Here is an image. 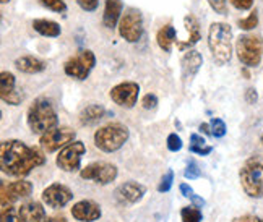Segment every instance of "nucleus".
<instances>
[{"label":"nucleus","instance_id":"16","mask_svg":"<svg viewBox=\"0 0 263 222\" xmlns=\"http://www.w3.org/2000/svg\"><path fill=\"white\" fill-rule=\"evenodd\" d=\"M16 79L15 75L10 72L0 73V97L8 106H20L22 103V94H18L15 91Z\"/></svg>","mask_w":263,"mask_h":222},{"label":"nucleus","instance_id":"6","mask_svg":"<svg viewBox=\"0 0 263 222\" xmlns=\"http://www.w3.org/2000/svg\"><path fill=\"white\" fill-rule=\"evenodd\" d=\"M239 178L246 195L250 198H263V163L258 159H249L240 167Z\"/></svg>","mask_w":263,"mask_h":222},{"label":"nucleus","instance_id":"10","mask_svg":"<svg viewBox=\"0 0 263 222\" xmlns=\"http://www.w3.org/2000/svg\"><path fill=\"white\" fill-rule=\"evenodd\" d=\"M119 170L117 166L110 164V163H91L86 167L80 170V177L83 180L95 181L99 185H109L117 178Z\"/></svg>","mask_w":263,"mask_h":222},{"label":"nucleus","instance_id":"34","mask_svg":"<svg viewBox=\"0 0 263 222\" xmlns=\"http://www.w3.org/2000/svg\"><path fill=\"white\" fill-rule=\"evenodd\" d=\"M208 5L218 15H226L228 13V0H208Z\"/></svg>","mask_w":263,"mask_h":222},{"label":"nucleus","instance_id":"12","mask_svg":"<svg viewBox=\"0 0 263 222\" xmlns=\"http://www.w3.org/2000/svg\"><path fill=\"white\" fill-rule=\"evenodd\" d=\"M138 94H140V86L135 82H122L112 89L109 91V97L112 99V103L119 107L132 109L138 103Z\"/></svg>","mask_w":263,"mask_h":222},{"label":"nucleus","instance_id":"21","mask_svg":"<svg viewBox=\"0 0 263 222\" xmlns=\"http://www.w3.org/2000/svg\"><path fill=\"white\" fill-rule=\"evenodd\" d=\"M15 68L22 73H28V75H36L41 73L47 68V64L43 58L34 57V55H22L15 60Z\"/></svg>","mask_w":263,"mask_h":222},{"label":"nucleus","instance_id":"14","mask_svg":"<svg viewBox=\"0 0 263 222\" xmlns=\"http://www.w3.org/2000/svg\"><path fill=\"white\" fill-rule=\"evenodd\" d=\"M201 65H203V57L195 49H189L180 60V78H182V86L187 89L197 73L200 72Z\"/></svg>","mask_w":263,"mask_h":222},{"label":"nucleus","instance_id":"35","mask_svg":"<svg viewBox=\"0 0 263 222\" xmlns=\"http://www.w3.org/2000/svg\"><path fill=\"white\" fill-rule=\"evenodd\" d=\"M158 106V96L156 94H145L143 97H141V107L146 109V110H151V109H156Z\"/></svg>","mask_w":263,"mask_h":222},{"label":"nucleus","instance_id":"11","mask_svg":"<svg viewBox=\"0 0 263 222\" xmlns=\"http://www.w3.org/2000/svg\"><path fill=\"white\" fill-rule=\"evenodd\" d=\"M75 136H77L75 130H72L70 127H55L52 130H49L47 133L41 135L39 145H41V148L46 153H55L57 149L75 141Z\"/></svg>","mask_w":263,"mask_h":222},{"label":"nucleus","instance_id":"5","mask_svg":"<svg viewBox=\"0 0 263 222\" xmlns=\"http://www.w3.org/2000/svg\"><path fill=\"white\" fill-rule=\"evenodd\" d=\"M236 55L244 67H258L263 58V37L258 34H240L236 39Z\"/></svg>","mask_w":263,"mask_h":222},{"label":"nucleus","instance_id":"15","mask_svg":"<svg viewBox=\"0 0 263 222\" xmlns=\"http://www.w3.org/2000/svg\"><path fill=\"white\" fill-rule=\"evenodd\" d=\"M43 203L47 205L49 208H64L67 206L70 201L73 199V191L70 190L67 185L62 184H50L47 188L43 190V195H41Z\"/></svg>","mask_w":263,"mask_h":222},{"label":"nucleus","instance_id":"44","mask_svg":"<svg viewBox=\"0 0 263 222\" xmlns=\"http://www.w3.org/2000/svg\"><path fill=\"white\" fill-rule=\"evenodd\" d=\"M44 222H67L65 216H52V217H46Z\"/></svg>","mask_w":263,"mask_h":222},{"label":"nucleus","instance_id":"46","mask_svg":"<svg viewBox=\"0 0 263 222\" xmlns=\"http://www.w3.org/2000/svg\"><path fill=\"white\" fill-rule=\"evenodd\" d=\"M247 68H249V67H244V68H242V75L246 76V79H250V72H249Z\"/></svg>","mask_w":263,"mask_h":222},{"label":"nucleus","instance_id":"18","mask_svg":"<svg viewBox=\"0 0 263 222\" xmlns=\"http://www.w3.org/2000/svg\"><path fill=\"white\" fill-rule=\"evenodd\" d=\"M184 26L187 29V39L185 41H176L177 49L179 50H187V49H194V46L201 39V33H200V23L195 15L189 13L184 18Z\"/></svg>","mask_w":263,"mask_h":222},{"label":"nucleus","instance_id":"27","mask_svg":"<svg viewBox=\"0 0 263 222\" xmlns=\"http://www.w3.org/2000/svg\"><path fill=\"white\" fill-rule=\"evenodd\" d=\"M182 222H201L203 220V214H201L200 208L197 206H185L180 211Z\"/></svg>","mask_w":263,"mask_h":222},{"label":"nucleus","instance_id":"13","mask_svg":"<svg viewBox=\"0 0 263 222\" xmlns=\"http://www.w3.org/2000/svg\"><path fill=\"white\" fill-rule=\"evenodd\" d=\"M0 188H2V196H0L2 198V206L13 205L20 199L29 198L33 193V184L28 180H16V181H12V184L2 181Z\"/></svg>","mask_w":263,"mask_h":222},{"label":"nucleus","instance_id":"22","mask_svg":"<svg viewBox=\"0 0 263 222\" xmlns=\"http://www.w3.org/2000/svg\"><path fill=\"white\" fill-rule=\"evenodd\" d=\"M20 214L26 222H44L46 220V209L39 201H28L18 208Z\"/></svg>","mask_w":263,"mask_h":222},{"label":"nucleus","instance_id":"3","mask_svg":"<svg viewBox=\"0 0 263 222\" xmlns=\"http://www.w3.org/2000/svg\"><path fill=\"white\" fill-rule=\"evenodd\" d=\"M26 122L29 130L34 135H44L49 130L59 127V115L52 103L47 97H37L33 100V104L29 106L26 114Z\"/></svg>","mask_w":263,"mask_h":222},{"label":"nucleus","instance_id":"37","mask_svg":"<svg viewBox=\"0 0 263 222\" xmlns=\"http://www.w3.org/2000/svg\"><path fill=\"white\" fill-rule=\"evenodd\" d=\"M77 4L85 12H95L99 7V0H77Z\"/></svg>","mask_w":263,"mask_h":222},{"label":"nucleus","instance_id":"2","mask_svg":"<svg viewBox=\"0 0 263 222\" xmlns=\"http://www.w3.org/2000/svg\"><path fill=\"white\" fill-rule=\"evenodd\" d=\"M208 49L215 64L224 67L232 58V28L224 22H215L208 28Z\"/></svg>","mask_w":263,"mask_h":222},{"label":"nucleus","instance_id":"20","mask_svg":"<svg viewBox=\"0 0 263 222\" xmlns=\"http://www.w3.org/2000/svg\"><path fill=\"white\" fill-rule=\"evenodd\" d=\"M122 15H124V2L122 0H106L104 13H103V25L107 29L117 28Z\"/></svg>","mask_w":263,"mask_h":222},{"label":"nucleus","instance_id":"8","mask_svg":"<svg viewBox=\"0 0 263 222\" xmlns=\"http://www.w3.org/2000/svg\"><path fill=\"white\" fill-rule=\"evenodd\" d=\"M119 34L122 39H125L127 43L135 44L138 43L141 36H143L145 26H143V15L138 8H127L125 13L122 15L119 22Z\"/></svg>","mask_w":263,"mask_h":222},{"label":"nucleus","instance_id":"40","mask_svg":"<svg viewBox=\"0 0 263 222\" xmlns=\"http://www.w3.org/2000/svg\"><path fill=\"white\" fill-rule=\"evenodd\" d=\"M232 222H263V219L254 214H242L232 219Z\"/></svg>","mask_w":263,"mask_h":222},{"label":"nucleus","instance_id":"23","mask_svg":"<svg viewBox=\"0 0 263 222\" xmlns=\"http://www.w3.org/2000/svg\"><path fill=\"white\" fill-rule=\"evenodd\" d=\"M33 29L44 37H59L62 34V28L54 19H46V18H36L33 19Z\"/></svg>","mask_w":263,"mask_h":222},{"label":"nucleus","instance_id":"43","mask_svg":"<svg viewBox=\"0 0 263 222\" xmlns=\"http://www.w3.org/2000/svg\"><path fill=\"white\" fill-rule=\"evenodd\" d=\"M190 199L194 201V206H197V208H203V206H205V199H203V198H200V196H197V195H194Z\"/></svg>","mask_w":263,"mask_h":222},{"label":"nucleus","instance_id":"47","mask_svg":"<svg viewBox=\"0 0 263 222\" xmlns=\"http://www.w3.org/2000/svg\"><path fill=\"white\" fill-rule=\"evenodd\" d=\"M0 2H2V4H8V2H10V0H0Z\"/></svg>","mask_w":263,"mask_h":222},{"label":"nucleus","instance_id":"39","mask_svg":"<svg viewBox=\"0 0 263 222\" xmlns=\"http://www.w3.org/2000/svg\"><path fill=\"white\" fill-rule=\"evenodd\" d=\"M189 151L190 153H195V154H198V156H208L211 151H213V148L211 146H189Z\"/></svg>","mask_w":263,"mask_h":222},{"label":"nucleus","instance_id":"38","mask_svg":"<svg viewBox=\"0 0 263 222\" xmlns=\"http://www.w3.org/2000/svg\"><path fill=\"white\" fill-rule=\"evenodd\" d=\"M244 99H246V103L250 104V106L257 104V100H258V93H257V89H255V88H247V89H246V93H244Z\"/></svg>","mask_w":263,"mask_h":222},{"label":"nucleus","instance_id":"9","mask_svg":"<svg viewBox=\"0 0 263 222\" xmlns=\"http://www.w3.org/2000/svg\"><path fill=\"white\" fill-rule=\"evenodd\" d=\"M86 153V146L83 141H72L64 146L55 157V164L64 172H78L82 170V157Z\"/></svg>","mask_w":263,"mask_h":222},{"label":"nucleus","instance_id":"29","mask_svg":"<svg viewBox=\"0 0 263 222\" xmlns=\"http://www.w3.org/2000/svg\"><path fill=\"white\" fill-rule=\"evenodd\" d=\"M210 127H211V136L215 138H222L226 135L228 128H226V124L222 118H218V117H213L210 122Z\"/></svg>","mask_w":263,"mask_h":222},{"label":"nucleus","instance_id":"33","mask_svg":"<svg viewBox=\"0 0 263 222\" xmlns=\"http://www.w3.org/2000/svg\"><path fill=\"white\" fill-rule=\"evenodd\" d=\"M184 175L189 180H197V178H200L201 177V170H200L198 164L194 163V160H192V163H189L187 167H185V170H184Z\"/></svg>","mask_w":263,"mask_h":222},{"label":"nucleus","instance_id":"24","mask_svg":"<svg viewBox=\"0 0 263 222\" xmlns=\"http://www.w3.org/2000/svg\"><path fill=\"white\" fill-rule=\"evenodd\" d=\"M177 33H176V28L167 23L164 26H161L156 33V43L159 46V49H163L164 52H171L173 50V46L177 41Z\"/></svg>","mask_w":263,"mask_h":222},{"label":"nucleus","instance_id":"7","mask_svg":"<svg viewBox=\"0 0 263 222\" xmlns=\"http://www.w3.org/2000/svg\"><path fill=\"white\" fill-rule=\"evenodd\" d=\"M95 67H96L95 52L89 49H82L78 50L77 55L70 57L64 64V72L70 78H75L78 82H85Z\"/></svg>","mask_w":263,"mask_h":222},{"label":"nucleus","instance_id":"32","mask_svg":"<svg viewBox=\"0 0 263 222\" xmlns=\"http://www.w3.org/2000/svg\"><path fill=\"white\" fill-rule=\"evenodd\" d=\"M166 146L171 153H177V151L182 149V139L177 133H171L166 139Z\"/></svg>","mask_w":263,"mask_h":222},{"label":"nucleus","instance_id":"1","mask_svg":"<svg viewBox=\"0 0 263 222\" xmlns=\"http://www.w3.org/2000/svg\"><path fill=\"white\" fill-rule=\"evenodd\" d=\"M46 164V156L22 139H5L0 145V167L10 177H26Z\"/></svg>","mask_w":263,"mask_h":222},{"label":"nucleus","instance_id":"26","mask_svg":"<svg viewBox=\"0 0 263 222\" xmlns=\"http://www.w3.org/2000/svg\"><path fill=\"white\" fill-rule=\"evenodd\" d=\"M0 222H26V220L20 214L18 208H13V205H7L0 209Z\"/></svg>","mask_w":263,"mask_h":222},{"label":"nucleus","instance_id":"28","mask_svg":"<svg viewBox=\"0 0 263 222\" xmlns=\"http://www.w3.org/2000/svg\"><path fill=\"white\" fill-rule=\"evenodd\" d=\"M237 26L242 29V31H252V29H255L258 26V12L257 10H252L247 18L239 19Z\"/></svg>","mask_w":263,"mask_h":222},{"label":"nucleus","instance_id":"48","mask_svg":"<svg viewBox=\"0 0 263 222\" xmlns=\"http://www.w3.org/2000/svg\"><path fill=\"white\" fill-rule=\"evenodd\" d=\"M261 145H263V136H261Z\"/></svg>","mask_w":263,"mask_h":222},{"label":"nucleus","instance_id":"45","mask_svg":"<svg viewBox=\"0 0 263 222\" xmlns=\"http://www.w3.org/2000/svg\"><path fill=\"white\" fill-rule=\"evenodd\" d=\"M198 130H200L201 133H205V135H211V127L208 124H200Z\"/></svg>","mask_w":263,"mask_h":222},{"label":"nucleus","instance_id":"41","mask_svg":"<svg viewBox=\"0 0 263 222\" xmlns=\"http://www.w3.org/2000/svg\"><path fill=\"white\" fill-rule=\"evenodd\" d=\"M205 143H206V139L201 135H198V133H192L190 135V145L192 146H206Z\"/></svg>","mask_w":263,"mask_h":222},{"label":"nucleus","instance_id":"30","mask_svg":"<svg viewBox=\"0 0 263 222\" xmlns=\"http://www.w3.org/2000/svg\"><path fill=\"white\" fill-rule=\"evenodd\" d=\"M39 4L47 10H52V12H55V13H65L67 12V4L64 2V0H39Z\"/></svg>","mask_w":263,"mask_h":222},{"label":"nucleus","instance_id":"36","mask_svg":"<svg viewBox=\"0 0 263 222\" xmlns=\"http://www.w3.org/2000/svg\"><path fill=\"white\" fill-rule=\"evenodd\" d=\"M231 5L240 10V12H247V10H250L252 7H254V2L255 0H229Z\"/></svg>","mask_w":263,"mask_h":222},{"label":"nucleus","instance_id":"19","mask_svg":"<svg viewBox=\"0 0 263 222\" xmlns=\"http://www.w3.org/2000/svg\"><path fill=\"white\" fill-rule=\"evenodd\" d=\"M145 193H146V187L138 184V181H134V180L125 181V184H122L117 188V196L122 201H127L130 205L138 203V201L145 196Z\"/></svg>","mask_w":263,"mask_h":222},{"label":"nucleus","instance_id":"25","mask_svg":"<svg viewBox=\"0 0 263 222\" xmlns=\"http://www.w3.org/2000/svg\"><path fill=\"white\" fill-rule=\"evenodd\" d=\"M106 115V109L101 104H89L86 106L82 112H80V124L82 125H93L99 122L101 118Z\"/></svg>","mask_w":263,"mask_h":222},{"label":"nucleus","instance_id":"17","mask_svg":"<svg viewBox=\"0 0 263 222\" xmlns=\"http://www.w3.org/2000/svg\"><path fill=\"white\" fill-rule=\"evenodd\" d=\"M101 206L91 199H82L73 205L72 216L80 222H93L101 217Z\"/></svg>","mask_w":263,"mask_h":222},{"label":"nucleus","instance_id":"42","mask_svg":"<svg viewBox=\"0 0 263 222\" xmlns=\"http://www.w3.org/2000/svg\"><path fill=\"white\" fill-rule=\"evenodd\" d=\"M179 190H180V193H182V196H185V198H192L195 195V191H194V188H192L189 184H180L179 185Z\"/></svg>","mask_w":263,"mask_h":222},{"label":"nucleus","instance_id":"31","mask_svg":"<svg viewBox=\"0 0 263 222\" xmlns=\"http://www.w3.org/2000/svg\"><path fill=\"white\" fill-rule=\"evenodd\" d=\"M173 181H174V172H173V169H169L166 170V174L161 177V181L158 184L159 193H167V191L173 188Z\"/></svg>","mask_w":263,"mask_h":222},{"label":"nucleus","instance_id":"4","mask_svg":"<svg viewBox=\"0 0 263 222\" xmlns=\"http://www.w3.org/2000/svg\"><path fill=\"white\" fill-rule=\"evenodd\" d=\"M128 128L120 122H110L95 132V146L103 153H116L128 141Z\"/></svg>","mask_w":263,"mask_h":222}]
</instances>
